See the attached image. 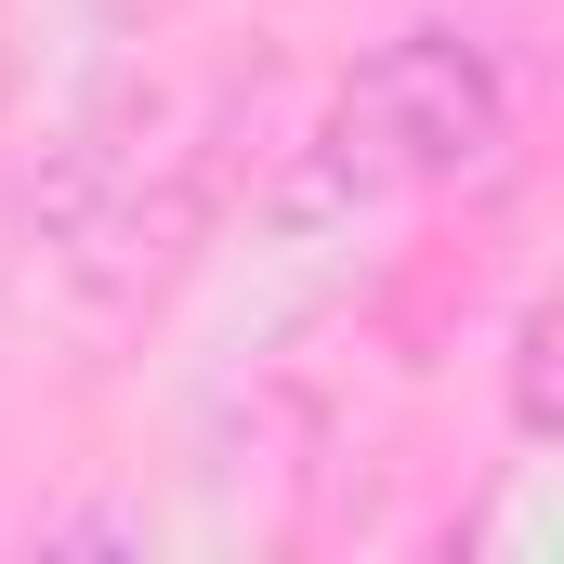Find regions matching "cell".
Wrapping results in <instances>:
<instances>
[{
  "instance_id": "6da1fadb",
  "label": "cell",
  "mask_w": 564,
  "mask_h": 564,
  "mask_svg": "<svg viewBox=\"0 0 564 564\" xmlns=\"http://www.w3.org/2000/svg\"><path fill=\"white\" fill-rule=\"evenodd\" d=\"M499 144H512V93H499L486 40H459V26L381 40V53L355 66V93H341V158H368V171H394V184L499 171Z\"/></svg>"
},
{
  "instance_id": "7a4b0ae2",
  "label": "cell",
  "mask_w": 564,
  "mask_h": 564,
  "mask_svg": "<svg viewBox=\"0 0 564 564\" xmlns=\"http://www.w3.org/2000/svg\"><path fill=\"white\" fill-rule=\"evenodd\" d=\"M512 421H525V433H552V421H564V408H552V302L512 328Z\"/></svg>"
}]
</instances>
